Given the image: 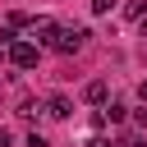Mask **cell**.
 <instances>
[{
    "label": "cell",
    "mask_w": 147,
    "mask_h": 147,
    "mask_svg": "<svg viewBox=\"0 0 147 147\" xmlns=\"http://www.w3.org/2000/svg\"><path fill=\"white\" fill-rule=\"evenodd\" d=\"M83 46H87V28H60L51 41V51H60V55H78Z\"/></svg>",
    "instance_id": "cell-1"
},
{
    "label": "cell",
    "mask_w": 147,
    "mask_h": 147,
    "mask_svg": "<svg viewBox=\"0 0 147 147\" xmlns=\"http://www.w3.org/2000/svg\"><path fill=\"white\" fill-rule=\"evenodd\" d=\"M0 147H9V129H0Z\"/></svg>",
    "instance_id": "cell-9"
},
{
    "label": "cell",
    "mask_w": 147,
    "mask_h": 147,
    "mask_svg": "<svg viewBox=\"0 0 147 147\" xmlns=\"http://www.w3.org/2000/svg\"><path fill=\"white\" fill-rule=\"evenodd\" d=\"M83 96H87V101H92V106H101V101H106V96H110V83H106V78H92V83H87V87H83Z\"/></svg>",
    "instance_id": "cell-4"
},
{
    "label": "cell",
    "mask_w": 147,
    "mask_h": 147,
    "mask_svg": "<svg viewBox=\"0 0 147 147\" xmlns=\"http://www.w3.org/2000/svg\"><path fill=\"white\" fill-rule=\"evenodd\" d=\"M124 14H129V18H138V23H142V18H147V0H129V9H124Z\"/></svg>",
    "instance_id": "cell-5"
},
{
    "label": "cell",
    "mask_w": 147,
    "mask_h": 147,
    "mask_svg": "<svg viewBox=\"0 0 147 147\" xmlns=\"http://www.w3.org/2000/svg\"><path fill=\"white\" fill-rule=\"evenodd\" d=\"M87 147H115V142H110V138H92Z\"/></svg>",
    "instance_id": "cell-8"
},
{
    "label": "cell",
    "mask_w": 147,
    "mask_h": 147,
    "mask_svg": "<svg viewBox=\"0 0 147 147\" xmlns=\"http://www.w3.org/2000/svg\"><path fill=\"white\" fill-rule=\"evenodd\" d=\"M41 106H46V115H51V119H69V115H74V106H69V96H64V92H51Z\"/></svg>",
    "instance_id": "cell-3"
},
{
    "label": "cell",
    "mask_w": 147,
    "mask_h": 147,
    "mask_svg": "<svg viewBox=\"0 0 147 147\" xmlns=\"http://www.w3.org/2000/svg\"><path fill=\"white\" fill-rule=\"evenodd\" d=\"M138 96H142V106H147V83H138Z\"/></svg>",
    "instance_id": "cell-10"
},
{
    "label": "cell",
    "mask_w": 147,
    "mask_h": 147,
    "mask_svg": "<svg viewBox=\"0 0 147 147\" xmlns=\"http://www.w3.org/2000/svg\"><path fill=\"white\" fill-rule=\"evenodd\" d=\"M9 64H14V69H32V64H37V46H32V41H14V46H9Z\"/></svg>",
    "instance_id": "cell-2"
},
{
    "label": "cell",
    "mask_w": 147,
    "mask_h": 147,
    "mask_svg": "<svg viewBox=\"0 0 147 147\" xmlns=\"http://www.w3.org/2000/svg\"><path fill=\"white\" fill-rule=\"evenodd\" d=\"M0 60H5V46H0Z\"/></svg>",
    "instance_id": "cell-11"
},
{
    "label": "cell",
    "mask_w": 147,
    "mask_h": 147,
    "mask_svg": "<svg viewBox=\"0 0 147 147\" xmlns=\"http://www.w3.org/2000/svg\"><path fill=\"white\" fill-rule=\"evenodd\" d=\"M119 147H142V138H138V133H129V138H124Z\"/></svg>",
    "instance_id": "cell-7"
},
{
    "label": "cell",
    "mask_w": 147,
    "mask_h": 147,
    "mask_svg": "<svg viewBox=\"0 0 147 147\" xmlns=\"http://www.w3.org/2000/svg\"><path fill=\"white\" fill-rule=\"evenodd\" d=\"M115 9V0H92V14H110Z\"/></svg>",
    "instance_id": "cell-6"
}]
</instances>
